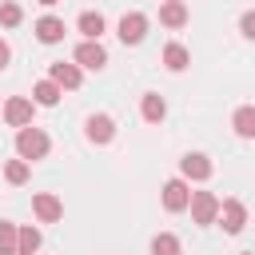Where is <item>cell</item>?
Masks as SVG:
<instances>
[{
    "label": "cell",
    "instance_id": "obj_19",
    "mask_svg": "<svg viewBox=\"0 0 255 255\" xmlns=\"http://www.w3.org/2000/svg\"><path fill=\"white\" fill-rule=\"evenodd\" d=\"M231 124H235V135H239V139H255V108H251V104H243Z\"/></svg>",
    "mask_w": 255,
    "mask_h": 255
},
{
    "label": "cell",
    "instance_id": "obj_18",
    "mask_svg": "<svg viewBox=\"0 0 255 255\" xmlns=\"http://www.w3.org/2000/svg\"><path fill=\"white\" fill-rule=\"evenodd\" d=\"M44 243V235L36 227H16V255H36Z\"/></svg>",
    "mask_w": 255,
    "mask_h": 255
},
{
    "label": "cell",
    "instance_id": "obj_11",
    "mask_svg": "<svg viewBox=\"0 0 255 255\" xmlns=\"http://www.w3.org/2000/svg\"><path fill=\"white\" fill-rule=\"evenodd\" d=\"M187 199H191V187L183 179H167L163 183V211L179 215V211H187Z\"/></svg>",
    "mask_w": 255,
    "mask_h": 255
},
{
    "label": "cell",
    "instance_id": "obj_22",
    "mask_svg": "<svg viewBox=\"0 0 255 255\" xmlns=\"http://www.w3.org/2000/svg\"><path fill=\"white\" fill-rule=\"evenodd\" d=\"M0 255H16V223L0 219Z\"/></svg>",
    "mask_w": 255,
    "mask_h": 255
},
{
    "label": "cell",
    "instance_id": "obj_7",
    "mask_svg": "<svg viewBox=\"0 0 255 255\" xmlns=\"http://www.w3.org/2000/svg\"><path fill=\"white\" fill-rule=\"evenodd\" d=\"M211 171H215V167H211V159H207L203 151H187V155L179 159V179H183V183H187V179L207 183V179H211Z\"/></svg>",
    "mask_w": 255,
    "mask_h": 255
},
{
    "label": "cell",
    "instance_id": "obj_8",
    "mask_svg": "<svg viewBox=\"0 0 255 255\" xmlns=\"http://www.w3.org/2000/svg\"><path fill=\"white\" fill-rule=\"evenodd\" d=\"M116 28H120L116 36H120L124 44H139V40L147 36V16H143V12H124Z\"/></svg>",
    "mask_w": 255,
    "mask_h": 255
},
{
    "label": "cell",
    "instance_id": "obj_26",
    "mask_svg": "<svg viewBox=\"0 0 255 255\" xmlns=\"http://www.w3.org/2000/svg\"><path fill=\"white\" fill-rule=\"evenodd\" d=\"M239 255H255V251H239Z\"/></svg>",
    "mask_w": 255,
    "mask_h": 255
},
{
    "label": "cell",
    "instance_id": "obj_25",
    "mask_svg": "<svg viewBox=\"0 0 255 255\" xmlns=\"http://www.w3.org/2000/svg\"><path fill=\"white\" fill-rule=\"evenodd\" d=\"M8 60H12V48H8V40H0V72L8 68Z\"/></svg>",
    "mask_w": 255,
    "mask_h": 255
},
{
    "label": "cell",
    "instance_id": "obj_14",
    "mask_svg": "<svg viewBox=\"0 0 255 255\" xmlns=\"http://www.w3.org/2000/svg\"><path fill=\"white\" fill-rule=\"evenodd\" d=\"M159 24H163V28H183V24H187V4H179V0L159 4Z\"/></svg>",
    "mask_w": 255,
    "mask_h": 255
},
{
    "label": "cell",
    "instance_id": "obj_21",
    "mask_svg": "<svg viewBox=\"0 0 255 255\" xmlns=\"http://www.w3.org/2000/svg\"><path fill=\"white\" fill-rule=\"evenodd\" d=\"M28 175H32V167H28L24 159H8V163H4V179H8L12 187H20V183H28Z\"/></svg>",
    "mask_w": 255,
    "mask_h": 255
},
{
    "label": "cell",
    "instance_id": "obj_13",
    "mask_svg": "<svg viewBox=\"0 0 255 255\" xmlns=\"http://www.w3.org/2000/svg\"><path fill=\"white\" fill-rule=\"evenodd\" d=\"M139 116H143V124H163V120H167V104H163V96L143 92V96H139Z\"/></svg>",
    "mask_w": 255,
    "mask_h": 255
},
{
    "label": "cell",
    "instance_id": "obj_17",
    "mask_svg": "<svg viewBox=\"0 0 255 255\" xmlns=\"http://www.w3.org/2000/svg\"><path fill=\"white\" fill-rule=\"evenodd\" d=\"M187 64H191V52H187L183 44H175V40H171V44L163 48V68H167V72H183Z\"/></svg>",
    "mask_w": 255,
    "mask_h": 255
},
{
    "label": "cell",
    "instance_id": "obj_24",
    "mask_svg": "<svg viewBox=\"0 0 255 255\" xmlns=\"http://www.w3.org/2000/svg\"><path fill=\"white\" fill-rule=\"evenodd\" d=\"M239 28H243V36L251 40V36H255V12H243V20H239Z\"/></svg>",
    "mask_w": 255,
    "mask_h": 255
},
{
    "label": "cell",
    "instance_id": "obj_12",
    "mask_svg": "<svg viewBox=\"0 0 255 255\" xmlns=\"http://www.w3.org/2000/svg\"><path fill=\"white\" fill-rule=\"evenodd\" d=\"M64 32H68V28H64V20H60V16H52V12H44V16L36 20V40H40V44H60V40H64Z\"/></svg>",
    "mask_w": 255,
    "mask_h": 255
},
{
    "label": "cell",
    "instance_id": "obj_1",
    "mask_svg": "<svg viewBox=\"0 0 255 255\" xmlns=\"http://www.w3.org/2000/svg\"><path fill=\"white\" fill-rule=\"evenodd\" d=\"M48 151H52V139H48L44 128L32 124V128H20V131H16V155H20L28 167H32V159H44Z\"/></svg>",
    "mask_w": 255,
    "mask_h": 255
},
{
    "label": "cell",
    "instance_id": "obj_23",
    "mask_svg": "<svg viewBox=\"0 0 255 255\" xmlns=\"http://www.w3.org/2000/svg\"><path fill=\"white\" fill-rule=\"evenodd\" d=\"M20 20H24V8L20 4H0V24L4 28H16Z\"/></svg>",
    "mask_w": 255,
    "mask_h": 255
},
{
    "label": "cell",
    "instance_id": "obj_3",
    "mask_svg": "<svg viewBox=\"0 0 255 255\" xmlns=\"http://www.w3.org/2000/svg\"><path fill=\"white\" fill-rule=\"evenodd\" d=\"M215 223H219L227 235H239V231L247 227V207H243V199H219V215H215Z\"/></svg>",
    "mask_w": 255,
    "mask_h": 255
},
{
    "label": "cell",
    "instance_id": "obj_5",
    "mask_svg": "<svg viewBox=\"0 0 255 255\" xmlns=\"http://www.w3.org/2000/svg\"><path fill=\"white\" fill-rule=\"evenodd\" d=\"M72 64H76V68H92V72H100V68L108 64V48H104L100 40H80Z\"/></svg>",
    "mask_w": 255,
    "mask_h": 255
},
{
    "label": "cell",
    "instance_id": "obj_10",
    "mask_svg": "<svg viewBox=\"0 0 255 255\" xmlns=\"http://www.w3.org/2000/svg\"><path fill=\"white\" fill-rule=\"evenodd\" d=\"M48 80H52L60 92H64V88H68V92H76V88L84 84V72H80L76 64H64V60H56V64L48 68Z\"/></svg>",
    "mask_w": 255,
    "mask_h": 255
},
{
    "label": "cell",
    "instance_id": "obj_2",
    "mask_svg": "<svg viewBox=\"0 0 255 255\" xmlns=\"http://www.w3.org/2000/svg\"><path fill=\"white\" fill-rule=\"evenodd\" d=\"M187 211H191V223L211 227V223H215V215H219V195H215V191H191Z\"/></svg>",
    "mask_w": 255,
    "mask_h": 255
},
{
    "label": "cell",
    "instance_id": "obj_9",
    "mask_svg": "<svg viewBox=\"0 0 255 255\" xmlns=\"http://www.w3.org/2000/svg\"><path fill=\"white\" fill-rule=\"evenodd\" d=\"M32 215H36L40 223H56V219H64V203H60L52 191H36V195H32Z\"/></svg>",
    "mask_w": 255,
    "mask_h": 255
},
{
    "label": "cell",
    "instance_id": "obj_16",
    "mask_svg": "<svg viewBox=\"0 0 255 255\" xmlns=\"http://www.w3.org/2000/svg\"><path fill=\"white\" fill-rule=\"evenodd\" d=\"M60 96H64V92H60L52 80L32 84V104H36V108H56V104H60Z\"/></svg>",
    "mask_w": 255,
    "mask_h": 255
},
{
    "label": "cell",
    "instance_id": "obj_20",
    "mask_svg": "<svg viewBox=\"0 0 255 255\" xmlns=\"http://www.w3.org/2000/svg\"><path fill=\"white\" fill-rule=\"evenodd\" d=\"M183 247H179V235H171V231H159L155 239H151V255H179Z\"/></svg>",
    "mask_w": 255,
    "mask_h": 255
},
{
    "label": "cell",
    "instance_id": "obj_4",
    "mask_svg": "<svg viewBox=\"0 0 255 255\" xmlns=\"http://www.w3.org/2000/svg\"><path fill=\"white\" fill-rule=\"evenodd\" d=\"M0 112H4V124L20 131V128H32V112H36V104H32L28 96H12V100H4Z\"/></svg>",
    "mask_w": 255,
    "mask_h": 255
},
{
    "label": "cell",
    "instance_id": "obj_15",
    "mask_svg": "<svg viewBox=\"0 0 255 255\" xmlns=\"http://www.w3.org/2000/svg\"><path fill=\"white\" fill-rule=\"evenodd\" d=\"M76 28L84 32V40H100V36H104V28H108V20H104L100 12H92V8H88V12H80Z\"/></svg>",
    "mask_w": 255,
    "mask_h": 255
},
{
    "label": "cell",
    "instance_id": "obj_6",
    "mask_svg": "<svg viewBox=\"0 0 255 255\" xmlns=\"http://www.w3.org/2000/svg\"><path fill=\"white\" fill-rule=\"evenodd\" d=\"M84 135H88V143L104 147V143H112V139H116V120H112V116H104V112H96V116H88V120H84Z\"/></svg>",
    "mask_w": 255,
    "mask_h": 255
}]
</instances>
